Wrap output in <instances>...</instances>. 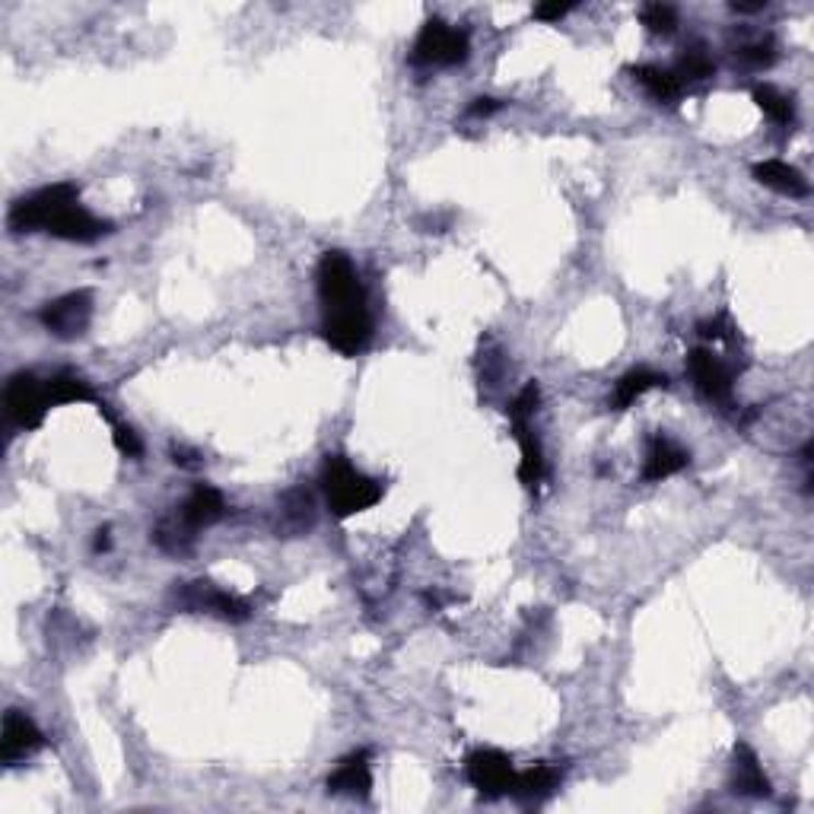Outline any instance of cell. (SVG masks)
<instances>
[{"mask_svg": "<svg viewBox=\"0 0 814 814\" xmlns=\"http://www.w3.org/2000/svg\"><path fill=\"white\" fill-rule=\"evenodd\" d=\"M319 296H322V334L328 347L344 357H357L372 337L366 312V294L357 267L344 252H325L319 261Z\"/></svg>", "mask_w": 814, "mask_h": 814, "instance_id": "obj_1", "label": "cell"}, {"mask_svg": "<svg viewBox=\"0 0 814 814\" xmlns=\"http://www.w3.org/2000/svg\"><path fill=\"white\" fill-rule=\"evenodd\" d=\"M322 490L328 496V509L337 519H351L357 513L372 509L382 500V484L366 478L344 456H331L322 468Z\"/></svg>", "mask_w": 814, "mask_h": 814, "instance_id": "obj_2", "label": "cell"}, {"mask_svg": "<svg viewBox=\"0 0 814 814\" xmlns=\"http://www.w3.org/2000/svg\"><path fill=\"white\" fill-rule=\"evenodd\" d=\"M80 200V188L73 182H58V185H48L42 192H35L30 197H20L13 207H10V217H7V227L13 232H38V229H48L51 217L67 207V204H77Z\"/></svg>", "mask_w": 814, "mask_h": 814, "instance_id": "obj_3", "label": "cell"}, {"mask_svg": "<svg viewBox=\"0 0 814 814\" xmlns=\"http://www.w3.org/2000/svg\"><path fill=\"white\" fill-rule=\"evenodd\" d=\"M468 51H471L468 35L456 26H449L446 20L433 16V20H426L417 42H414V65L456 67L468 61Z\"/></svg>", "mask_w": 814, "mask_h": 814, "instance_id": "obj_4", "label": "cell"}, {"mask_svg": "<svg viewBox=\"0 0 814 814\" xmlns=\"http://www.w3.org/2000/svg\"><path fill=\"white\" fill-rule=\"evenodd\" d=\"M3 408H7V417L20 429H38L51 408L48 382H38L33 372L10 376L3 389Z\"/></svg>", "mask_w": 814, "mask_h": 814, "instance_id": "obj_5", "label": "cell"}, {"mask_svg": "<svg viewBox=\"0 0 814 814\" xmlns=\"http://www.w3.org/2000/svg\"><path fill=\"white\" fill-rule=\"evenodd\" d=\"M38 322L45 325L48 334H55L61 341L83 337L90 322H93V294L90 290H73V294L45 302L42 312H38Z\"/></svg>", "mask_w": 814, "mask_h": 814, "instance_id": "obj_6", "label": "cell"}, {"mask_svg": "<svg viewBox=\"0 0 814 814\" xmlns=\"http://www.w3.org/2000/svg\"><path fill=\"white\" fill-rule=\"evenodd\" d=\"M465 777H468V782L481 795L500 799V795H509V789L516 782V767H513V757L509 754H503V750L496 748H481L468 757Z\"/></svg>", "mask_w": 814, "mask_h": 814, "instance_id": "obj_7", "label": "cell"}, {"mask_svg": "<svg viewBox=\"0 0 814 814\" xmlns=\"http://www.w3.org/2000/svg\"><path fill=\"white\" fill-rule=\"evenodd\" d=\"M175 598L188 611H207V615H217V618L229 620V623H242L252 615L249 605L239 595L220 592V588H214V583H188L182 592H175Z\"/></svg>", "mask_w": 814, "mask_h": 814, "instance_id": "obj_8", "label": "cell"}, {"mask_svg": "<svg viewBox=\"0 0 814 814\" xmlns=\"http://www.w3.org/2000/svg\"><path fill=\"white\" fill-rule=\"evenodd\" d=\"M42 745H45V735L38 732V725L26 713L10 710L3 716V729H0V764L16 767L20 760L33 757Z\"/></svg>", "mask_w": 814, "mask_h": 814, "instance_id": "obj_9", "label": "cell"}, {"mask_svg": "<svg viewBox=\"0 0 814 814\" xmlns=\"http://www.w3.org/2000/svg\"><path fill=\"white\" fill-rule=\"evenodd\" d=\"M687 372L693 379L697 391L710 401L725 404L732 398V372L725 369V363L713 354V351H690L687 357Z\"/></svg>", "mask_w": 814, "mask_h": 814, "instance_id": "obj_10", "label": "cell"}, {"mask_svg": "<svg viewBox=\"0 0 814 814\" xmlns=\"http://www.w3.org/2000/svg\"><path fill=\"white\" fill-rule=\"evenodd\" d=\"M45 232H51V236H58V239H65V242H96V239L112 232V223L93 217V214L77 200V204L61 207V210L51 217V223H48Z\"/></svg>", "mask_w": 814, "mask_h": 814, "instance_id": "obj_11", "label": "cell"}, {"mask_svg": "<svg viewBox=\"0 0 814 814\" xmlns=\"http://www.w3.org/2000/svg\"><path fill=\"white\" fill-rule=\"evenodd\" d=\"M372 789V770H369V754L357 750L337 764V770L328 777L331 795H347V799H369Z\"/></svg>", "mask_w": 814, "mask_h": 814, "instance_id": "obj_12", "label": "cell"}, {"mask_svg": "<svg viewBox=\"0 0 814 814\" xmlns=\"http://www.w3.org/2000/svg\"><path fill=\"white\" fill-rule=\"evenodd\" d=\"M732 792L748 795V799H767L770 795V780H767L754 748L745 745V742L735 745V757H732Z\"/></svg>", "mask_w": 814, "mask_h": 814, "instance_id": "obj_13", "label": "cell"}, {"mask_svg": "<svg viewBox=\"0 0 814 814\" xmlns=\"http://www.w3.org/2000/svg\"><path fill=\"white\" fill-rule=\"evenodd\" d=\"M227 516V503H223V493L217 488H207V484H197L188 500L182 503V513L179 519L185 528H207L214 521H220Z\"/></svg>", "mask_w": 814, "mask_h": 814, "instance_id": "obj_14", "label": "cell"}, {"mask_svg": "<svg viewBox=\"0 0 814 814\" xmlns=\"http://www.w3.org/2000/svg\"><path fill=\"white\" fill-rule=\"evenodd\" d=\"M750 175H754L764 188H770V192H777V195L809 197V179H805L795 165L782 163V160H764V163H757L750 169Z\"/></svg>", "mask_w": 814, "mask_h": 814, "instance_id": "obj_15", "label": "cell"}, {"mask_svg": "<svg viewBox=\"0 0 814 814\" xmlns=\"http://www.w3.org/2000/svg\"><path fill=\"white\" fill-rule=\"evenodd\" d=\"M687 456L681 446H675L672 439H665V436H652L650 449H646V465H643V481H665V478H672V474H678L681 468H687Z\"/></svg>", "mask_w": 814, "mask_h": 814, "instance_id": "obj_16", "label": "cell"}, {"mask_svg": "<svg viewBox=\"0 0 814 814\" xmlns=\"http://www.w3.org/2000/svg\"><path fill=\"white\" fill-rule=\"evenodd\" d=\"M560 777L563 773L557 767H551V764H535L531 770L516 773V782H513L509 795H516L519 802H541V799H548L557 786H560Z\"/></svg>", "mask_w": 814, "mask_h": 814, "instance_id": "obj_17", "label": "cell"}, {"mask_svg": "<svg viewBox=\"0 0 814 814\" xmlns=\"http://www.w3.org/2000/svg\"><path fill=\"white\" fill-rule=\"evenodd\" d=\"M668 386V376L662 372H652V369H630L618 386H615V398H611V408L615 411H627L633 401H640L646 391L665 389Z\"/></svg>", "mask_w": 814, "mask_h": 814, "instance_id": "obj_18", "label": "cell"}, {"mask_svg": "<svg viewBox=\"0 0 814 814\" xmlns=\"http://www.w3.org/2000/svg\"><path fill=\"white\" fill-rule=\"evenodd\" d=\"M516 429V443L521 449V461H519V481L525 488H535L541 484L544 478V452H541V443L535 439L531 426L528 424H513Z\"/></svg>", "mask_w": 814, "mask_h": 814, "instance_id": "obj_19", "label": "cell"}, {"mask_svg": "<svg viewBox=\"0 0 814 814\" xmlns=\"http://www.w3.org/2000/svg\"><path fill=\"white\" fill-rule=\"evenodd\" d=\"M630 73H633V80H637L655 102H675V99L681 96V80H678L672 70H665V67L640 65L630 67Z\"/></svg>", "mask_w": 814, "mask_h": 814, "instance_id": "obj_20", "label": "cell"}, {"mask_svg": "<svg viewBox=\"0 0 814 814\" xmlns=\"http://www.w3.org/2000/svg\"><path fill=\"white\" fill-rule=\"evenodd\" d=\"M48 398L51 404H77V401H96L93 389L77 372H55L48 379Z\"/></svg>", "mask_w": 814, "mask_h": 814, "instance_id": "obj_21", "label": "cell"}, {"mask_svg": "<svg viewBox=\"0 0 814 814\" xmlns=\"http://www.w3.org/2000/svg\"><path fill=\"white\" fill-rule=\"evenodd\" d=\"M754 102H757V108L770 118V122H777V125H789L792 118H795V108H792V99L780 93L777 87H770V83H760V87H754Z\"/></svg>", "mask_w": 814, "mask_h": 814, "instance_id": "obj_22", "label": "cell"}, {"mask_svg": "<svg viewBox=\"0 0 814 814\" xmlns=\"http://www.w3.org/2000/svg\"><path fill=\"white\" fill-rule=\"evenodd\" d=\"M716 73V65H713V58L703 51V48H690L687 55H681V61H678V70H675V77L685 83V80H707V77H713Z\"/></svg>", "mask_w": 814, "mask_h": 814, "instance_id": "obj_23", "label": "cell"}, {"mask_svg": "<svg viewBox=\"0 0 814 814\" xmlns=\"http://www.w3.org/2000/svg\"><path fill=\"white\" fill-rule=\"evenodd\" d=\"M640 20H643V26H646L652 35H672L675 33V26H678V13H675V7H668V3H650V7H643Z\"/></svg>", "mask_w": 814, "mask_h": 814, "instance_id": "obj_24", "label": "cell"}, {"mask_svg": "<svg viewBox=\"0 0 814 814\" xmlns=\"http://www.w3.org/2000/svg\"><path fill=\"white\" fill-rule=\"evenodd\" d=\"M538 404H541V389H538V382H528V386L519 391V398L509 404V417H513V424H528V421L535 417Z\"/></svg>", "mask_w": 814, "mask_h": 814, "instance_id": "obj_25", "label": "cell"}, {"mask_svg": "<svg viewBox=\"0 0 814 814\" xmlns=\"http://www.w3.org/2000/svg\"><path fill=\"white\" fill-rule=\"evenodd\" d=\"M738 58L750 67H770L777 61V48H773L770 38H760V42H754V45H745V48L738 51Z\"/></svg>", "mask_w": 814, "mask_h": 814, "instance_id": "obj_26", "label": "cell"}, {"mask_svg": "<svg viewBox=\"0 0 814 814\" xmlns=\"http://www.w3.org/2000/svg\"><path fill=\"white\" fill-rule=\"evenodd\" d=\"M112 439H115V449H118L122 456L137 458L140 452H144V443H140V436H137L130 426H122V424L112 426Z\"/></svg>", "mask_w": 814, "mask_h": 814, "instance_id": "obj_27", "label": "cell"}, {"mask_svg": "<svg viewBox=\"0 0 814 814\" xmlns=\"http://www.w3.org/2000/svg\"><path fill=\"white\" fill-rule=\"evenodd\" d=\"M570 10H573V3H560V0H554V3H538L535 7V20L554 23V20H563Z\"/></svg>", "mask_w": 814, "mask_h": 814, "instance_id": "obj_28", "label": "cell"}, {"mask_svg": "<svg viewBox=\"0 0 814 814\" xmlns=\"http://www.w3.org/2000/svg\"><path fill=\"white\" fill-rule=\"evenodd\" d=\"M500 108H503V102H496V99H490V96H481V99H474V105L468 108V115H474V118H488V115L500 112Z\"/></svg>", "mask_w": 814, "mask_h": 814, "instance_id": "obj_29", "label": "cell"}, {"mask_svg": "<svg viewBox=\"0 0 814 814\" xmlns=\"http://www.w3.org/2000/svg\"><path fill=\"white\" fill-rule=\"evenodd\" d=\"M767 7V0H757V3H732L735 13H760Z\"/></svg>", "mask_w": 814, "mask_h": 814, "instance_id": "obj_30", "label": "cell"}, {"mask_svg": "<svg viewBox=\"0 0 814 814\" xmlns=\"http://www.w3.org/2000/svg\"><path fill=\"white\" fill-rule=\"evenodd\" d=\"M93 548H96V554H102V551H108V528H99V531H96V541H93Z\"/></svg>", "mask_w": 814, "mask_h": 814, "instance_id": "obj_31", "label": "cell"}]
</instances>
